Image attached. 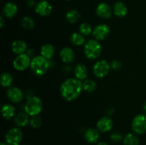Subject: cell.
Listing matches in <instances>:
<instances>
[{"label": "cell", "mask_w": 146, "mask_h": 145, "mask_svg": "<svg viewBox=\"0 0 146 145\" xmlns=\"http://www.w3.org/2000/svg\"><path fill=\"white\" fill-rule=\"evenodd\" d=\"M19 145H25V144H19Z\"/></svg>", "instance_id": "cell-40"}, {"label": "cell", "mask_w": 146, "mask_h": 145, "mask_svg": "<svg viewBox=\"0 0 146 145\" xmlns=\"http://www.w3.org/2000/svg\"><path fill=\"white\" fill-rule=\"evenodd\" d=\"M4 18H3L2 16H0V26H1V28H2L3 26H4Z\"/></svg>", "instance_id": "cell-35"}, {"label": "cell", "mask_w": 146, "mask_h": 145, "mask_svg": "<svg viewBox=\"0 0 146 145\" xmlns=\"http://www.w3.org/2000/svg\"><path fill=\"white\" fill-rule=\"evenodd\" d=\"M74 74L77 79L85 80L88 77V69L86 65L83 63H78L74 68Z\"/></svg>", "instance_id": "cell-17"}, {"label": "cell", "mask_w": 146, "mask_h": 145, "mask_svg": "<svg viewBox=\"0 0 146 145\" xmlns=\"http://www.w3.org/2000/svg\"><path fill=\"white\" fill-rule=\"evenodd\" d=\"M97 145H108V144L106 143V142H99V143H98Z\"/></svg>", "instance_id": "cell-36"}, {"label": "cell", "mask_w": 146, "mask_h": 145, "mask_svg": "<svg viewBox=\"0 0 146 145\" xmlns=\"http://www.w3.org/2000/svg\"><path fill=\"white\" fill-rule=\"evenodd\" d=\"M113 13L117 17L123 18L128 14V8L123 2L117 1L113 6Z\"/></svg>", "instance_id": "cell-20"}, {"label": "cell", "mask_w": 146, "mask_h": 145, "mask_svg": "<svg viewBox=\"0 0 146 145\" xmlns=\"http://www.w3.org/2000/svg\"><path fill=\"white\" fill-rule=\"evenodd\" d=\"M13 82V76L10 72H4L0 77V83L4 88H10Z\"/></svg>", "instance_id": "cell-25"}, {"label": "cell", "mask_w": 146, "mask_h": 145, "mask_svg": "<svg viewBox=\"0 0 146 145\" xmlns=\"http://www.w3.org/2000/svg\"><path fill=\"white\" fill-rule=\"evenodd\" d=\"M111 68V64L106 60H100L94 65L93 72L96 78H103L108 75Z\"/></svg>", "instance_id": "cell-5"}, {"label": "cell", "mask_w": 146, "mask_h": 145, "mask_svg": "<svg viewBox=\"0 0 146 145\" xmlns=\"http://www.w3.org/2000/svg\"><path fill=\"white\" fill-rule=\"evenodd\" d=\"M81 14L76 9H71L66 14V19L71 24H76L81 18Z\"/></svg>", "instance_id": "cell-23"}, {"label": "cell", "mask_w": 146, "mask_h": 145, "mask_svg": "<svg viewBox=\"0 0 146 145\" xmlns=\"http://www.w3.org/2000/svg\"><path fill=\"white\" fill-rule=\"evenodd\" d=\"M111 139L113 142H120L123 140V137L120 132H114L111 134Z\"/></svg>", "instance_id": "cell-31"}, {"label": "cell", "mask_w": 146, "mask_h": 145, "mask_svg": "<svg viewBox=\"0 0 146 145\" xmlns=\"http://www.w3.org/2000/svg\"><path fill=\"white\" fill-rule=\"evenodd\" d=\"M93 28L88 23H82L79 26V32L84 36L91 35L93 33Z\"/></svg>", "instance_id": "cell-29"}, {"label": "cell", "mask_w": 146, "mask_h": 145, "mask_svg": "<svg viewBox=\"0 0 146 145\" xmlns=\"http://www.w3.org/2000/svg\"><path fill=\"white\" fill-rule=\"evenodd\" d=\"M17 12H18V7L14 3H7L3 8V14H4V16H6L7 18H13L17 15Z\"/></svg>", "instance_id": "cell-18"}, {"label": "cell", "mask_w": 146, "mask_h": 145, "mask_svg": "<svg viewBox=\"0 0 146 145\" xmlns=\"http://www.w3.org/2000/svg\"><path fill=\"white\" fill-rule=\"evenodd\" d=\"M96 14L100 18L104 19H108L112 16V10L106 3H100L96 7Z\"/></svg>", "instance_id": "cell-13"}, {"label": "cell", "mask_w": 146, "mask_h": 145, "mask_svg": "<svg viewBox=\"0 0 146 145\" xmlns=\"http://www.w3.org/2000/svg\"><path fill=\"white\" fill-rule=\"evenodd\" d=\"M27 4L29 7H33L35 4V2H34V0H27Z\"/></svg>", "instance_id": "cell-34"}, {"label": "cell", "mask_w": 146, "mask_h": 145, "mask_svg": "<svg viewBox=\"0 0 146 145\" xmlns=\"http://www.w3.org/2000/svg\"><path fill=\"white\" fill-rule=\"evenodd\" d=\"M101 53L102 45L97 40H89L84 44V53L88 59H96L101 55Z\"/></svg>", "instance_id": "cell-3"}, {"label": "cell", "mask_w": 146, "mask_h": 145, "mask_svg": "<svg viewBox=\"0 0 146 145\" xmlns=\"http://www.w3.org/2000/svg\"><path fill=\"white\" fill-rule=\"evenodd\" d=\"M31 58L27 53L17 55L13 61L14 69L18 71H24L27 70L31 65Z\"/></svg>", "instance_id": "cell-7"}, {"label": "cell", "mask_w": 146, "mask_h": 145, "mask_svg": "<svg viewBox=\"0 0 146 145\" xmlns=\"http://www.w3.org/2000/svg\"><path fill=\"white\" fill-rule=\"evenodd\" d=\"M55 54V48L50 44H44L41 48V55L46 59L50 60Z\"/></svg>", "instance_id": "cell-22"}, {"label": "cell", "mask_w": 146, "mask_h": 145, "mask_svg": "<svg viewBox=\"0 0 146 145\" xmlns=\"http://www.w3.org/2000/svg\"><path fill=\"white\" fill-rule=\"evenodd\" d=\"M59 55L61 61L67 64L72 63L75 58V53L74 50L69 47H65L62 48L60 51Z\"/></svg>", "instance_id": "cell-14"}, {"label": "cell", "mask_w": 146, "mask_h": 145, "mask_svg": "<svg viewBox=\"0 0 146 145\" xmlns=\"http://www.w3.org/2000/svg\"><path fill=\"white\" fill-rule=\"evenodd\" d=\"M21 26L26 30H31L34 28L35 23L32 18L29 16H25L21 19Z\"/></svg>", "instance_id": "cell-28"}, {"label": "cell", "mask_w": 146, "mask_h": 145, "mask_svg": "<svg viewBox=\"0 0 146 145\" xmlns=\"http://www.w3.org/2000/svg\"><path fill=\"white\" fill-rule=\"evenodd\" d=\"M31 71L36 76H43L45 75L51 68V63L49 60L44 58L41 55H36L31 58Z\"/></svg>", "instance_id": "cell-2"}, {"label": "cell", "mask_w": 146, "mask_h": 145, "mask_svg": "<svg viewBox=\"0 0 146 145\" xmlns=\"http://www.w3.org/2000/svg\"><path fill=\"white\" fill-rule=\"evenodd\" d=\"M133 131L136 134H143L146 132V115H138L133 118L132 122Z\"/></svg>", "instance_id": "cell-8"}, {"label": "cell", "mask_w": 146, "mask_h": 145, "mask_svg": "<svg viewBox=\"0 0 146 145\" xmlns=\"http://www.w3.org/2000/svg\"><path fill=\"white\" fill-rule=\"evenodd\" d=\"M0 145H9L7 142H1V144Z\"/></svg>", "instance_id": "cell-38"}, {"label": "cell", "mask_w": 146, "mask_h": 145, "mask_svg": "<svg viewBox=\"0 0 146 145\" xmlns=\"http://www.w3.org/2000/svg\"><path fill=\"white\" fill-rule=\"evenodd\" d=\"M53 7L48 1L42 0L37 3L35 6V11L40 16H48L51 14Z\"/></svg>", "instance_id": "cell-10"}, {"label": "cell", "mask_w": 146, "mask_h": 145, "mask_svg": "<svg viewBox=\"0 0 146 145\" xmlns=\"http://www.w3.org/2000/svg\"><path fill=\"white\" fill-rule=\"evenodd\" d=\"M140 140L134 134L128 133L123 137L124 145H139Z\"/></svg>", "instance_id": "cell-26"}, {"label": "cell", "mask_w": 146, "mask_h": 145, "mask_svg": "<svg viewBox=\"0 0 146 145\" xmlns=\"http://www.w3.org/2000/svg\"><path fill=\"white\" fill-rule=\"evenodd\" d=\"M29 124L31 127L34 128V129H38L42 125V120L38 115L37 116H33L30 119Z\"/></svg>", "instance_id": "cell-30"}, {"label": "cell", "mask_w": 146, "mask_h": 145, "mask_svg": "<svg viewBox=\"0 0 146 145\" xmlns=\"http://www.w3.org/2000/svg\"><path fill=\"white\" fill-rule=\"evenodd\" d=\"M96 127L97 129L100 132L106 133V132H109L112 129L113 127V122L112 119L110 118L109 117H103L98 119L96 124Z\"/></svg>", "instance_id": "cell-12"}, {"label": "cell", "mask_w": 146, "mask_h": 145, "mask_svg": "<svg viewBox=\"0 0 146 145\" xmlns=\"http://www.w3.org/2000/svg\"><path fill=\"white\" fill-rule=\"evenodd\" d=\"M43 109L41 100L36 96H33L27 99L24 105V112L29 116H37L41 113Z\"/></svg>", "instance_id": "cell-4"}, {"label": "cell", "mask_w": 146, "mask_h": 145, "mask_svg": "<svg viewBox=\"0 0 146 145\" xmlns=\"http://www.w3.org/2000/svg\"><path fill=\"white\" fill-rule=\"evenodd\" d=\"M83 82L76 78H70L64 80L60 87V92L64 100L73 101L76 100L82 92Z\"/></svg>", "instance_id": "cell-1"}, {"label": "cell", "mask_w": 146, "mask_h": 145, "mask_svg": "<svg viewBox=\"0 0 146 145\" xmlns=\"http://www.w3.org/2000/svg\"><path fill=\"white\" fill-rule=\"evenodd\" d=\"M97 88V84L96 81L91 79H86L83 82V89L87 92H92Z\"/></svg>", "instance_id": "cell-27"}, {"label": "cell", "mask_w": 146, "mask_h": 145, "mask_svg": "<svg viewBox=\"0 0 146 145\" xmlns=\"http://www.w3.org/2000/svg\"><path fill=\"white\" fill-rule=\"evenodd\" d=\"M1 115H2L3 117L5 119H11L14 117H15V108L11 104H4L2 107H1Z\"/></svg>", "instance_id": "cell-21"}, {"label": "cell", "mask_w": 146, "mask_h": 145, "mask_svg": "<svg viewBox=\"0 0 146 145\" xmlns=\"http://www.w3.org/2000/svg\"><path fill=\"white\" fill-rule=\"evenodd\" d=\"M22 139V132L17 127L10 129L5 135L6 142L9 145H19Z\"/></svg>", "instance_id": "cell-6"}, {"label": "cell", "mask_w": 146, "mask_h": 145, "mask_svg": "<svg viewBox=\"0 0 146 145\" xmlns=\"http://www.w3.org/2000/svg\"><path fill=\"white\" fill-rule=\"evenodd\" d=\"M29 115L28 114L24 112H19L17 114L15 117H14V124L18 127H24L27 126L29 122Z\"/></svg>", "instance_id": "cell-19"}, {"label": "cell", "mask_w": 146, "mask_h": 145, "mask_svg": "<svg viewBox=\"0 0 146 145\" xmlns=\"http://www.w3.org/2000/svg\"><path fill=\"white\" fill-rule=\"evenodd\" d=\"M111 68L113 71H119L122 68V63L118 60H113L111 63Z\"/></svg>", "instance_id": "cell-32"}, {"label": "cell", "mask_w": 146, "mask_h": 145, "mask_svg": "<svg viewBox=\"0 0 146 145\" xmlns=\"http://www.w3.org/2000/svg\"><path fill=\"white\" fill-rule=\"evenodd\" d=\"M143 107L144 112H145V113L146 114V101L145 102V103L143 104Z\"/></svg>", "instance_id": "cell-37"}, {"label": "cell", "mask_w": 146, "mask_h": 145, "mask_svg": "<svg viewBox=\"0 0 146 145\" xmlns=\"http://www.w3.org/2000/svg\"><path fill=\"white\" fill-rule=\"evenodd\" d=\"M70 41L71 44L76 46H80L85 44L86 39L85 36L81 33H74L70 36Z\"/></svg>", "instance_id": "cell-24"}, {"label": "cell", "mask_w": 146, "mask_h": 145, "mask_svg": "<svg viewBox=\"0 0 146 145\" xmlns=\"http://www.w3.org/2000/svg\"><path fill=\"white\" fill-rule=\"evenodd\" d=\"M7 96L11 102L19 103L23 100L24 94L20 88L17 87H10L7 90Z\"/></svg>", "instance_id": "cell-11"}, {"label": "cell", "mask_w": 146, "mask_h": 145, "mask_svg": "<svg viewBox=\"0 0 146 145\" xmlns=\"http://www.w3.org/2000/svg\"><path fill=\"white\" fill-rule=\"evenodd\" d=\"M84 137L88 143H96L100 137L99 131L95 128H88L85 132Z\"/></svg>", "instance_id": "cell-16"}, {"label": "cell", "mask_w": 146, "mask_h": 145, "mask_svg": "<svg viewBox=\"0 0 146 145\" xmlns=\"http://www.w3.org/2000/svg\"><path fill=\"white\" fill-rule=\"evenodd\" d=\"M27 49V44L21 40H16L11 44V51L17 55L26 53Z\"/></svg>", "instance_id": "cell-15"}, {"label": "cell", "mask_w": 146, "mask_h": 145, "mask_svg": "<svg viewBox=\"0 0 146 145\" xmlns=\"http://www.w3.org/2000/svg\"><path fill=\"white\" fill-rule=\"evenodd\" d=\"M111 29L109 26L106 24H101L96 26L93 30V36L97 41H104L109 36Z\"/></svg>", "instance_id": "cell-9"}, {"label": "cell", "mask_w": 146, "mask_h": 145, "mask_svg": "<svg viewBox=\"0 0 146 145\" xmlns=\"http://www.w3.org/2000/svg\"><path fill=\"white\" fill-rule=\"evenodd\" d=\"M26 53H27L31 58H33L34 57L36 56L35 55L36 51H35V49H34V48H28L27 52H26Z\"/></svg>", "instance_id": "cell-33"}, {"label": "cell", "mask_w": 146, "mask_h": 145, "mask_svg": "<svg viewBox=\"0 0 146 145\" xmlns=\"http://www.w3.org/2000/svg\"><path fill=\"white\" fill-rule=\"evenodd\" d=\"M66 1H71V0H66Z\"/></svg>", "instance_id": "cell-39"}]
</instances>
